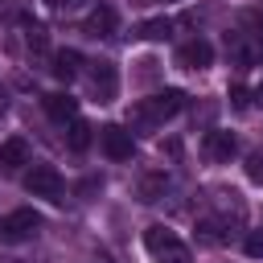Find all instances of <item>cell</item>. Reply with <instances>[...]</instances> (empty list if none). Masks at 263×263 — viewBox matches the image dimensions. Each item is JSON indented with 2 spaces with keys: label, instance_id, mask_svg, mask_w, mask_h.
I'll use <instances>...</instances> for the list:
<instances>
[{
  "label": "cell",
  "instance_id": "6da1fadb",
  "mask_svg": "<svg viewBox=\"0 0 263 263\" xmlns=\"http://www.w3.org/2000/svg\"><path fill=\"white\" fill-rule=\"evenodd\" d=\"M181 107H185V90H177V86H164V90H156L152 99H140V103L127 111V119H132V127H140V132H152V127H160L164 119H173Z\"/></svg>",
  "mask_w": 263,
  "mask_h": 263
},
{
  "label": "cell",
  "instance_id": "7a4b0ae2",
  "mask_svg": "<svg viewBox=\"0 0 263 263\" xmlns=\"http://www.w3.org/2000/svg\"><path fill=\"white\" fill-rule=\"evenodd\" d=\"M25 189L33 197H45V201H62V177L53 164H33L25 173Z\"/></svg>",
  "mask_w": 263,
  "mask_h": 263
},
{
  "label": "cell",
  "instance_id": "3957f363",
  "mask_svg": "<svg viewBox=\"0 0 263 263\" xmlns=\"http://www.w3.org/2000/svg\"><path fill=\"white\" fill-rule=\"evenodd\" d=\"M41 230V214L37 210H12L8 218H0V238L4 242H25Z\"/></svg>",
  "mask_w": 263,
  "mask_h": 263
},
{
  "label": "cell",
  "instance_id": "277c9868",
  "mask_svg": "<svg viewBox=\"0 0 263 263\" xmlns=\"http://www.w3.org/2000/svg\"><path fill=\"white\" fill-rule=\"evenodd\" d=\"M86 82H90L95 103H111V99H115V90H119V74H115V66H111V62H95V66H90V74H86Z\"/></svg>",
  "mask_w": 263,
  "mask_h": 263
},
{
  "label": "cell",
  "instance_id": "5b68a950",
  "mask_svg": "<svg viewBox=\"0 0 263 263\" xmlns=\"http://www.w3.org/2000/svg\"><path fill=\"white\" fill-rule=\"evenodd\" d=\"M99 144H103V152H107L111 160H132V152H136V140H132V132H123L119 123L103 127V132H99Z\"/></svg>",
  "mask_w": 263,
  "mask_h": 263
},
{
  "label": "cell",
  "instance_id": "8992f818",
  "mask_svg": "<svg viewBox=\"0 0 263 263\" xmlns=\"http://www.w3.org/2000/svg\"><path fill=\"white\" fill-rule=\"evenodd\" d=\"M201 152H205V160L226 164V160H234V156H238V140H234V132H205Z\"/></svg>",
  "mask_w": 263,
  "mask_h": 263
},
{
  "label": "cell",
  "instance_id": "52a82bcc",
  "mask_svg": "<svg viewBox=\"0 0 263 263\" xmlns=\"http://www.w3.org/2000/svg\"><path fill=\"white\" fill-rule=\"evenodd\" d=\"M210 62H214V45L201 41V37H197V41H185V45L177 49V66H181V70H205Z\"/></svg>",
  "mask_w": 263,
  "mask_h": 263
},
{
  "label": "cell",
  "instance_id": "ba28073f",
  "mask_svg": "<svg viewBox=\"0 0 263 263\" xmlns=\"http://www.w3.org/2000/svg\"><path fill=\"white\" fill-rule=\"evenodd\" d=\"M90 37H111L115 33V8L111 4H99V8H90V16H86V25H82Z\"/></svg>",
  "mask_w": 263,
  "mask_h": 263
},
{
  "label": "cell",
  "instance_id": "9c48e42d",
  "mask_svg": "<svg viewBox=\"0 0 263 263\" xmlns=\"http://www.w3.org/2000/svg\"><path fill=\"white\" fill-rule=\"evenodd\" d=\"M78 66H82V53H78V49H58L49 70H53L58 82H74V78H78Z\"/></svg>",
  "mask_w": 263,
  "mask_h": 263
},
{
  "label": "cell",
  "instance_id": "30bf717a",
  "mask_svg": "<svg viewBox=\"0 0 263 263\" xmlns=\"http://www.w3.org/2000/svg\"><path fill=\"white\" fill-rule=\"evenodd\" d=\"M74 111H78V103H74L66 90H53V95H45V115H49V119L66 123V119H74Z\"/></svg>",
  "mask_w": 263,
  "mask_h": 263
},
{
  "label": "cell",
  "instance_id": "8fae6325",
  "mask_svg": "<svg viewBox=\"0 0 263 263\" xmlns=\"http://www.w3.org/2000/svg\"><path fill=\"white\" fill-rule=\"evenodd\" d=\"M21 164H29V144L21 136H12L0 144V168H21Z\"/></svg>",
  "mask_w": 263,
  "mask_h": 263
},
{
  "label": "cell",
  "instance_id": "7c38bea8",
  "mask_svg": "<svg viewBox=\"0 0 263 263\" xmlns=\"http://www.w3.org/2000/svg\"><path fill=\"white\" fill-rule=\"evenodd\" d=\"M164 193H168V177H164V173H148V177L140 181V201L152 205V201H160Z\"/></svg>",
  "mask_w": 263,
  "mask_h": 263
},
{
  "label": "cell",
  "instance_id": "4fadbf2b",
  "mask_svg": "<svg viewBox=\"0 0 263 263\" xmlns=\"http://www.w3.org/2000/svg\"><path fill=\"white\" fill-rule=\"evenodd\" d=\"M168 33H173V21H168V16H152V21H144V25L136 29L140 41H164Z\"/></svg>",
  "mask_w": 263,
  "mask_h": 263
},
{
  "label": "cell",
  "instance_id": "5bb4252c",
  "mask_svg": "<svg viewBox=\"0 0 263 263\" xmlns=\"http://www.w3.org/2000/svg\"><path fill=\"white\" fill-rule=\"evenodd\" d=\"M66 144H70V152H86V144H90V123H86V119H70Z\"/></svg>",
  "mask_w": 263,
  "mask_h": 263
},
{
  "label": "cell",
  "instance_id": "9a60e30c",
  "mask_svg": "<svg viewBox=\"0 0 263 263\" xmlns=\"http://www.w3.org/2000/svg\"><path fill=\"white\" fill-rule=\"evenodd\" d=\"M156 263H193V255H189V247L185 242H164L160 251H156Z\"/></svg>",
  "mask_w": 263,
  "mask_h": 263
},
{
  "label": "cell",
  "instance_id": "2e32d148",
  "mask_svg": "<svg viewBox=\"0 0 263 263\" xmlns=\"http://www.w3.org/2000/svg\"><path fill=\"white\" fill-rule=\"evenodd\" d=\"M173 238H177V234H173V230H168V226H160V222H156V226H148V230H144V247H148V251H152V255H156V251H160V247H164V242H173Z\"/></svg>",
  "mask_w": 263,
  "mask_h": 263
},
{
  "label": "cell",
  "instance_id": "e0dca14e",
  "mask_svg": "<svg viewBox=\"0 0 263 263\" xmlns=\"http://www.w3.org/2000/svg\"><path fill=\"white\" fill-rule=\"evenodd\" d=\"M251 103H255V99H251V90H247L242 82H234V86H230V107H234V111H247Z\"/></svg>",
  "mask_w": 263,
  "mask_h": 263
},
{
  "label": "cell",
  "instance_id": "ac0fdd59",
  "mask_svg": "<svg viewBox=\"0 0 263 263\" xmlns=\"http://www.w3.org/2000/svg\"><path fill=\"white\" fill-rule=\"evenodd\" d=\"M242 251H247L251 259H263V230H251L247 242H242Z\"/></svg>",
  "mask_w": 263,
  "mask_h": 263
},
{
  "label": "cell",
  "instance_id": "d6986e66",
  "mask_svg": "<svg viewBox=\"0 0 263 263\" xmlns=\"http://www.w3.org/2000/svg\"><path fill=\"white\" fill-rule=\"evenodd\" d=\"M242 25L251 29V37H255V41H263V12H247V16H242Z\"/></svg>",
  "mask_w": 263,
  "mask_h": 263
},
{
  "label": "cell",
  "instance_id": "ffe728a7",
  "mask_svg": "<svg viewBox=\"0 0 263 263\" xmlns=\"http://www.w3.org/2000/svg\"><path fill=\"white\" fill-rule=\"evenodd\" d=\"M103 189V177H86V181H78V197H95Z\"/></svg>",
  "mask_w": 263,
  "mask_h": 263
},
{
  "label": "cell",
  "instance_id": "44dd1931",
  "mask_svg": "<svg viewBox=\"0 0 263 263\" xmlns=\"http://www.w3.org/2000/svg\"><path fill=\"white\" fill-rule=\"evenodd\" d=\"M247 177H251V181H259V185H263V152H255V156H251V160H247Z\"/></svg>",
  "mask_w": 263,
  "mask_h": 263
},
{
  "label": "cell",
  "instance_id": "7402d4cb",
  "mask_svg": "<svg viewBox=\"0 0 263 263\" xmlns=\"http://www.w3.org/2000/svg\"><path fill=\"white\" fill-rule=\"evenodd\" d=\"M29 49H45V29L29 21Z\"/></svg>",
  "mask_w": 263,
  "mask_h": 263
},
{
  "label": "cell",
  "instance_id": "603a6c76",
  "mask_svg": "<svg viewBox=\"0 0 263 263\" xmlns=\"http://www.w3.org/2000/svg\"><path fill=\"white\" fill-rule=\"evenodd\" d=\"M251 99H255V103H259V107H263V82H259V86H255V90H251Z\"/></svg>",
  "mask_w": 263,
  "mask_h": 263
},
{
  "label": "cell",
  "instance_id": "cb8c5ba5",
  "mask_svg": "<svg viewBox=\"0 0 263 263\" xmlns=\"http://www.w3.org/2000/svg\"><path fill=\"white\" fill-rule=\"evenodd\" d=\"M99 263H111V259H99Z\"/></svg>",
  "mask_w": 263,
  "mask_h": 263
},
{
  "label": "cell",
  "instance_id": "d4e9b609",
  "mask_svg": "<svg viewBox=\"0 0 263 263\" xmlns=\"http://www.w3.org/2000/svg\"><path fill=\"white\" fill-rule=\"evenodd\" d=\"M0 263H4V259H0Z\"/></svg>",
  "mask_w": 263,
  "mask_h": 263
}]
</instances>
